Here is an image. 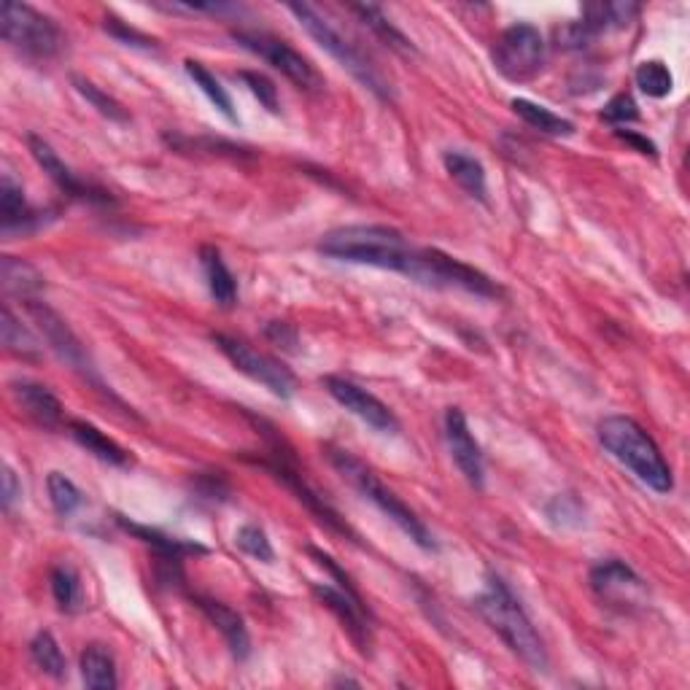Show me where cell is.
Returning <instances> with one entry per match:
<instances>
[{
  "mask_svg": "<svg viewBox=\"0 0 690 690\" xmlns=\"http://www.w3.org/2000/svg\"><path fill=\"white\" fill-rule=\"evenodd\" d=\"M475 609L528 669L548 671L550 661L543 637L534 629L532 618H528L526 609L521 607V602L515 599V594L502 578L486 574V588L475 599Z\"/></svg>",
  "mask_w": 690,
  "mask_h": 690,
  "instance_id": "1",
  "label": "cell"
},
{
  "mask_svg": "<svg viewBox=\"0 0 690 690\" xmlns=\"http://www.w3.org/2000/svg\"><path fill=\"white\" fill-rule=\"evenodd\" d=\"M596 431H599L604 451L626 469H631L637 480L645 483L655 493H669L675 488V477H671V467L666 464L664 453L634 418L607 416L602 418Z\"/></svg>",
  "mask_w": 690,
  "mask_h": 690,
  "instance_id": "2",
  "label": "cell"
},
{
  "mask_svg": "<svg viewBox=\"0 0 690 690\" xmlns=\"http://www.w3.org/2000/svg\"><path fill=\"white\" fill-rule=\"evenodd\" d=\"M319 251L332 259H341V262L402 273L413 246L407 243L400 229L386 227V224H348V227L326 233L321 238Z\"/></svg>",
  "mask_w": 690,
  "mask_h": 690,
  "instance_id": "3",
  "label": "cell"
},
{
  "mask_svg": "<svg viewBox=\"0 0 690 690\" xmlns=\"http://www.w3.org/2000/svg\"><path fill=\"white\" fill-rule=\"evenodd\" d=\"M330 462H332V467L343 475V480H348L350 486H354L356 491L367 499V502L376 504V508L381 510L389 521H394L396 526H400L402 532H405L407 537L418 545V548L437 550L435 534L429 532L427 523L413 513V510L407 508V504L402 502L391 488L383 486L381 477L372 473L365 462H359V459L348 451H330Z\"/></svg>",
  "mask_w": 690,
  "mask_h": 690,
  "instance_id": "4",
  "label": "cell"
},
{
  "mask_svg": "<svg viewBox=\"0 0 690 690\" xmlns=\"http://www.w3.org/2000/svg\"><path fill=\"white\" fill-rule=\"evenodd\" d=\"M402 275L424 286H435V289H462L477 297L502 295V289L486 273L437 249H416L413 246L411 257H407L405 267H402Z\"/></svg>",
  "mask_w": 690,
  "mask_h": 690,
  "instance_id": "5",
  "label": "cell"
},
{
  "mask_svg": "<svg viewBox=\"0 0 690 690\" xmlns=\"http://www.w3.org/2000/svg\"><path fill=\"white\" fill-rule=\"evenodd\" d=\"M289 11L297 16V22L305 27V33H308V36L313 38L321 49L330 51V57H335V60L341 62L356 82L365 86V90H370L376 97H381V100H391V86L386 79H383L381 73L370 66V60H367V57L361 55L354 44L345 41L341 33H337L335 27H332L330 22H326L324 16L313 9V5L289 3Z\"/></svg>",
  "mask_w": 690,
  "mask_h": 690,
  "instance_id": "6",
  "label": "cell"
},
{
  "mask_svg": "<svg viewBox=\"0 0 690 690\" xmlns=\"http://www.w3.org/2000/svg\"><path fill=\"white\" fill-rule=\"evenodd\" d=\"M0 36L5 44L33 60H49V57L60 55L62 44H66V36L55 20H49L33 5L11 3V0L0 5Z\"/></svg>",
  "mask_w": 690,
  "mask_h": 690,
  "instance_id": "7",
  "label": "cell"
},
{
  "mask_svg": "<svg viewBox=\"0 0 690 690\" xmlns=\"http://www.w3.org/2000/svg\"><path fill=\"white\" fill-rule=\"evenodd\" d=\"M493 66L510 82H528L545 66V38L532 22H515L493 46Z\"/></svg>",
  "mask_w": 690,
  "mask_h": 690,
  "instance_id": "8",
  "label": "cell"
},
{
  "mask_svg": "<svg viewBox=\"0 0 690 690\" xmlns=\"http://www.w3.org/2000/svg\"><path fill=\"white\" fill-rule=\"evenodd\" d=\"M233 38L243 49L254 51L259 60H264L267 66H273L275 71L284 73L292 84H297L300 90L319 92L324 90V79L316 71L313 62L308 57H302L295 46H289L284 38H275L270 33L262 31H235Z\"/></svg>",
  "mask_w": 690,
  "mask_h": 690,
  "instance_id": "9",
  "label": "cell"
},
{
  "mask_svg": "<svg viewBox=\"0 0 690 690\" xmlns=\"http://www.w3.org/2000/svg\"><path fill=\"white\" fill-rule=\"evenodd\" d=\"M214 343H216V348L222 350L229 361H233V367H238V370L243 372V376H249L251 381L262 383L270 394L281 396V400H289V396L295 394V386H297L295 376H292L281 361H275L273 356L251 348L249 343L238 341V337L222 335V332L214 335Z\"/></svg>",
  "mask_w": 690,
  "mask_h": 690,
  "instance_id": "10",
  "label": "cell"
},
{
  "mask_svg": "<svg viewBox=\"0 0 690 690\" xmlns=\"http://www.w3.org/2000/svg\"><path fill=\"white\" fill-rule=\"evenodd\" d=\"M591 588L599 596L602 602H607L609 607L618 609H634L642 607L647 599V585L634 569L620 559H604L591 567Z\"/></svg>",
  "mask_w": 690,
  "mask_h": 690,
  "instance_id": "11",
  "label": "cell"
},
{
  "mask_svg": "<svg viewBox=\"0 0 690 690\" xmlns=\"http://www.w3.org/2000/svg\"><path fill=\"white\" fill-rule=\"evenodd\" d=\"M321 386L326 389V394H330L337 405H343L350 416L365 421L370 429L381 431V435H396V431H400V418L394 416V411H391L386 402L378 400L376 394L361 389L359 383L345 381L341 376H326L321 378Z\"/></svg>",
  "mask_w": 690,
  "mask_h": 690,
  "instance_id": "12",
  "label": "cell"
},
{
  "mask_svg": "<svg viewBox=\"0 0 690 690\" xmlns=\"http://www.w3.org/2000/svg\"><path fill=\"white\" fill-rule=\"evenodd\" d=\"M25 305H27V313L33 316V321H36L38 330H41L44 341L49 343V348L55 350L66 365H71L73 370L90 372L92 370L90 354H86L84 343L79 341L76 332L68 326V321L62 319L55 308H49V305L41 300H27Z\"/></svg>",
  "mask_w": 690,
  "mask_h": 690,
  "instance_id": "13",
  "label": "cell"
},
{
  "mask_svg": "<svg viewBox=\"0 0 690 690\" xmlns=\"http://www.w3.org/2000/svg\"><path fill=\"white\" fill-rule=\"evenodd\" d=\"M313 594L319 596L321 604L326 609L337 615V620L343 623V629L348 631V637L354 640V645L367 653L372 645V634H370V612H367L365 602L356 591L341 588V585H330V583H316Z\"/></svg>",
  "mask_w": 690,
  "mask_h": 690,
  "instance_id": "14",
  "label": "cell"
},
{
  "mask_svg": "<svg viewBox=\"0 0 690 690\" xmlns=\"http://www.w3.org/2000/svg\"><path fill=\"white\" fill-rule=\"evenodd\" d=\"M257 464H262L270 475L278 477V480L284 483V486L289 488L297 499H300L305 508L319 518L321 523H326L332 532H341V534H348V537H354V532H350V528L341 521L337 510L332 508L324 497H319V491H313V488L308 486V480H305V477L300 475V469H297L289 459H284L281 453H273V459H262V462H257Z\"/></svg>",
  "mask_w": 690,
  "mask_h": 690,
  "instance_id": "15",
  "label": "cell"
},
{
  "mask_svg": "<svg viewBox=\"0 0 690 690\" xmlns=\"http://www.w3.org/2000/svg\"><path fill=\"white\" fill-rule=\"evenodd\" d=\"M445 442L459 473L467 477L469 486L483 488V483H486V462H483L480 445H477L473 431H469L467 416L459 407H448L445 411Z\"/></svg>",
  "mask_w": 690,
  "mask_h": 690,
  "instance_id": "16",
  "label": "cell"
},
{
  "mask_svg": "<svg viewBox=\"0 0 690 690\" xmlns=\"http://www.w3.org/2000/svg\"><path fill=\"white\" fill-rule=\"evenodd\" d=\"M27 146H31V154L36 157V163L41 165L46 176H49L51 181L60 187L62 194H68V198L86 200V203H97V205H111L114 203L111 194L103 192V189H97V187H92V183L82 181L76 172L68 168V165L60 159V154H57L55 148H51L49 143L44 141V138L27 135Z\"/></svg>",
  "mask_w": 690,
  "mask_h": 690,
  "instance_id": "17",
  "label": "cell"
},
{
  "mask_svg": "<svg viewBox=\"0 0 690 690\" xmlns=\"http://www.w3.org/2000/svg\"><path fill=\"white\" fill-rule=\"evenodd\" d=\"M44 222L46 214L27 205L20 183L11 181V176H3V183H0V229H3L5 238L36 233Z\"/></svg>",
  "mask_w": 690,
  "mask_h": 690,
  "instance_id": "18",
  "label": "cell"
},
{
  "mask_svg": "<svg viewBox=\"0 0 690 690\" xmlns=\"http://www.w3.org/2000/svg\"><path fill=\"white\" fill-rule=\"evenodd\" d=\"M198 607L200 612L205 615V618L211 620V623L216 626L218 634L224 637V642H227L229 653L235 655L238 661H246L251 655V637H249V629H246L243 618H240L238 612H235L233 607H227L224 602H216L211 599V596H198Z\"/></svg>",
  "mask_w": 690,
  "mask_h": 690,
  "instance_id": "19",
  "label": "cell"
},
{
  "mask_svg": "<svg viewBox=\"0 0 690 690\" xmlns=\"http://www.w3.org/2000/svg\"><path fill=\"white\" fill-rule=\"evenodd\" d=\"M16 405L44 429H57L62 424V402L51 394L44 383L36 381H16L11 383Z\"/></svg>",
  "mask_w": 690,
  "mask_h": 690,
  "instance_id": "20",
  "label": "cell"
},
{
  "mask_svg": "<svg viewBox=\"0 0 690 690\" xmlns=\"http://www.w3.org/2000/svg\"><path fill=\"white\" fill-rule=\"evenodd\" d=\"M200 262H203L209 292L218 308H235V305H238V281H235L233 270L227 267V262L218 254V249H214V246H203V249H200Z\"/></svg>",
  "mask_w": 690,
  "mask_h": 690,
  "instance_id": "21",
  "label": "cell"
},
{
  "mask_svg": "<svg viewBox=\"0 0 690 690\" xmlns=\"http://www.w3.org/2000/svg\"><path fill=\"white\" fill-rule=\"evenodd\" d=\"M71 435L86 453H92L95 459H100L103 464H111V467H130V453L119 445L117 440H111L108 435H103L95 424L86 421H71Z\"/></svg>",
  "mask_w": 690,
  "mask_h": 690,
  "instance_id": "22",
  "label": "cell"
},
{
  "mask_svg": "<svg viewBox=\"0 0 690 690\" xmlns=\"http://www.w3.org/2000/svg\"><path fill=\"white\" fill-rule=\"evenodd\" d=\"M442 163H445V170L451 172L453 181H456L459 187L469 194V198L486 200L488 178L480 159L473 157V154L462 152V148H451V152H445Z\"/></svg>",
  "mask_w": 690,
  "mask_h": 690,
  "instance_id": "23",
  "label": "cell"
},
{
  "mask_svg": "<svg viewBox=\"0 0 690 690\" xmlns=\"http://www.w3.org/2000/svg\"><path fill=\"white\" fill-rule=\"evenodd\" d=\"M0 278H3V289L9 295L22 297V300H36V295L44 292V275L33 267L31 262L16 257L0 259Z\"/></svg>",
  "mask_w": 690,
  "mask_h": 690,
  "instance_id": "24",
  "label": "cell"
},
{
  "mask_svg": "<svg viewBox=\"0 0 690 690\" xmlns=\"http://www.w3.org/2000/svg\"><path fill=\"white\" fill-rule=\"evenodd\" d=\"M117 521H119V526L124 528V532L135 534V537L141 539V543L152 545V548L157 550L159 556H168V559H181V556H187V554H194V556L209 554V548H203V545L189 543V539H181V537H170V534L159 532V528L141 526V523H132V521H128V518H122V515H119Z\"/></svg>",
  "mask_w": 690,
  "mask_h": 690,
  "instance_id": "25",
  "label": "cell"
},
{
  "mask_svg": "<svg viewBox=\"0 0 690 690\" xmlns=\"http://www.w3.org/2000/svg\"><path fill=\"white\" fill-rule=\"evenodd\" d=\"M640 3H588L583 9V25L588 27L594 36L602 31H615V27H626L640 16Z\"/></svg>",
  "mask_w": 690,
  "mask_h": 690,
  "instance_id": "26",
  "label": "cell"
},
{
  "mask_svg": "<svg viewBox=\"0 0 690 690\" xmlns=\"http://www.w3.org/2000/svg\"><path fill=\"white\" fill-rule=\"evenodd\" d=\"M82 680L92 690H114L119 686L117 661L108 647L90 645L82 653Z\"/></svg>",
  "mask_w": 690,
  "mask_h": 690,
  "instance_id": "27",
  "label": "cell"
},
{
  "mask_svg": "<svg viewBox=\"0 0 690 690\" xmlns=\"http://www.w3.org/2000/svg\"><path fill=\"white\" fill-rule=\"evenodd\" d=\"M510 108H513L528 128L543 132V135H554V138L574 135V124L569 122V119L559 117V114H554L550 108L526 100V97H515V100L510 103Z\"/></svg>",
  "mask_w": 690,
  "mask_h": 690,
  "instance_id": "28",
  "label": "cell"
},
{
  "mask_svg": "<svg viewBox=\"0 0 690 690\" xmlns=\"http://www.w3.org/2000/svg\"><path fill=\"white\" fill-rule=\"evenodd\" d=\"M0 341H3V348L9 354L20 356V359H38L41 356V345H38L36 335L16 319L9 305L0 313Z\"/></svg>",
  "mask_w": 690,
  "mask_h": 690,
  "instance_id": "29",
  "label": "cell"
},
{
  "mask_svg": "<svg viewBox=\"0 0 690 690\" xmlns=\"http://www.w3.org/2000/svg\"><path fill=\"white\" fill-rule=\"evenodd\" d=\"M350 11H354V14H359V20L365 22V25L370 27V31L376 33V36L381 38L383 44L391 46V49L402 51V55H416V46H413L411 38H407L405 33L400 31V27L391 25V20L386 14H383L381 9H378V5L359 3V5H350Z\"/></svg>",
  "mask_w": 690,
  "mask_h": 690,
  "instance_id": "30",
  "label": "cell"
},
{
  "mask_svg": "<svg viewBox=\"0 0 690 690\" xmlns=\"http://www.w3.org/2000/svg\"><path fill=\"white\" fill-rule=\"evenodd\" d=\"M183 68H187L189 79H192V82L200 86V92H203V95L209 97L211 103H214L216 111L222 114V117L227 119V122L238 124L240 119H238V111H235V106H233V97H229V92L224 90L222 82H218L214 73H211L209 68L203 66V62H194V60L183 62Z\"/></svg>",
  "mask_w": 690,
  "mask_h": 690,
  "instance_id": "31",
  "label": "cell"
},
{
  "mask_svg": "<svg viewBox=\"0 0 690 690\" xmlns=\"http://www.w3.org/2000/svg\"><path fill=\"white\" fill-rule=\"evenodd\" d=\"M31 658H33V664L44 671V675L55 677V680H62V677L68 675L66 655H62L60 645H57V640L49 634V631H38V634L33 637Z\"/></svg>",
  "mask_w": 690,
  "mask_h": 690,
  "instance_id": "32",
  "label": "cell"
},
{
  "mask_svg": "<svg viewBox=\"0 0 690 690\" xmlns=\"http://www.w3.org/2000/svg\"><path fill=\"white\" fill-rule=\"evenodd\" d=\"M73 86H76L79 95H82L84 100L90 103V106L95 108L97 114H100V117L111 119V122H119V124L130 122L128 108H124L122 103L117 100V97H111V95H108V92H103L100 86H97V84H92L90 79H84V76H73Z\"/></svg>",
  "mask_w": 690,
  "mask_h": 690,
  "instance_id": "33",
  "label": "cell"
},
{
  "mask_svg": "<svg viewBox=\"0 0 690 690\" xmlns=\"http://www.w3.org/2000/svg\"><path fill=\"white\" fill-rule=\"evenodd\" d=\"M51 594H55L57 607L62 612H76L82 607V580H79V574L68 563H60V567L51 569Z\"/></svg>",
  "mask_w": 690,
  "mask_h": 690,
  "instance_id": "34",
  "label": "cell"
},
{
  "mask_svg": "<svg viewBox=\"0 0 690 690\" xmlns=\"http://www.w3.org/2000/svg\"><path fill=\"white\" fill-rule=\"evenodd\" d=\"M46 491H49L51 508L62 518H71L84 504V497L76 483L62 473H49V477H46Z\"/></svg>",
  "mask_w": 690,
  "mask_h": 690,
  "instance_id": "35",
  "label": "cell"
},
{
  "mask_svg": "<svg viewBox=\"0 0 690 690\" xmlns=\"http://www.w3.org/2000/svg\"><path fill=\"white\" fill-rule=\"evenodd\" d=\"M634 82L647 97H658L661 100V97L669 95L671 86H675V76H671L669 68H666L661 60H647L637 68Z\"/></svg>",
  "mask_w": 690,
  "mask_h": 690,
  "instance_id": "36",
  "label": "cell"
},
{
  "mask_svg": "<svg viewBox=\"0 0 690 690\" xmlns=\"http://www.w3.org/2000/svg\"><path fill=\"white\" fill-rule=\"evenodd\" d=\"M235 545H238L246 556H251V559H257L262 563H270L275 559L273 545H270L267 534H264L259 526H254V523H246V526L238 528V534H235Z\"/></svg>",
  "mask_w": 690,
  "mask_h": 690,
  "instance_id": "37",
  "label": "cell"
},
{
  "mask_svg": "<svg viewBox=\"0 0 690 690\" xmlns=\"http://www.w3.org/2000/svg\"><path fill=\"white\" fill-rule=\"evenodd\" d=\"M240 79H243L246 86L251 90V95L257 97L259 103H262L264 108H267L270 114H281V100H278V90H275V84L270 82L264 73H257V71H240L238 73Z\"/></svg>",
  "mask_w": 690,
  "mask_h": 690,
  "instance_id": "38",
  "label": "cell"
},
{
  "mask_svg": "<svg viewBox=\"0 0 690 690\" xmlns=\"http://www.w3.org/2000/svg\"><path fill=\"white\" fill-rule=\"evenodd\" d=\"M602 117L607 119L609 124H631L640 119V106H637L634 97L626 95V92H620V95H615L612 100L604 106Z\"/></svg>",
  "mask_w": 690,
  "mask_h": 690,
  "instance_id": "39",
  "label": "cell"
},
{
  "mask_svg": "<svg viewBox=\"0 0 690 690\" xmlns=\"http://www.w3.org/2000/svg\"><path fill=\"white\" fill-rule=\"evenodd\" d=\"M106 31L111 33L117 41L128 44V46H141V49H154V38L143 36V33H138L135 27H128V22L117 20V16H106Z\"/></svg>",
  "mask_w": 690,
  "mask_h": 690,
  "instance_id": "40",
  "label": "cell"
},
{
  "mask_svg": "<svg viewBox=\"0 0 690 690\" xmlns=\"http://www.w3.org/2000/svg\"><path fill=\"white\" fill-rule=\"evenodd\" d=\"M591 41H594V33H591L583 22H572V25L556 31V44H559L561 49H583V46H588Z\"/></svg>",
  "mask_w": 690,
  "mask_h": 690,
  "instance_id": "41",
  "label": "cell"
},
{
  "mask_svg": "<svg viewBox=\"0 0 690 690\" xmlns=\"http://www.w3.org/2000/svg\"><path fill=\"white\" fill-rule=\"evenodd\" d=\"M267 337L273 343H278V345H284V348H289V350H295V345H297V332L292 330L289 324H286V321H273V324L267 326Z\"/></svg>",
  "mask_w": 690,
  "mask_h": 690,
  "instance_id": "42",
  "label": "cell"
},
{
  "mask_svg": "<svg viewBox=\"0 0 690 690\" xmlns=\"http://www.w3.org/2000/svg\"><path fill=\"white\" fill-rule=\"evenodd\" d=\"M16 499H22V483H16L14 469L5 467L3 469V508L11 510Z\"/></svg>",
  "mask_w": 690,
  "mask_h": 690,
  "instance_id": "43",
  "label": "cell"
},
{
  "mask_svg": "<svg viewBox=\"0 0 690 690\" xmlns=\"http://www.w3.org/2000/svg\"><path fill=\"white\" fill-rule=\"evenodd\" d=\"M615 135H618L620 141L631 143V146H634L640 154H645V157H647V154H650V157H655V154H658V152H655V143L647 141V138L640 135V132H634V130H615Z\"/></svg>",
  "mask_w": 690,
  "mask_h": 690,
  "instance_id": "44",
  "label": "cell"
}]
</instances>
